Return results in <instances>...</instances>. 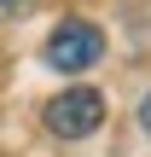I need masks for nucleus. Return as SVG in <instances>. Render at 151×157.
I'll use <instances>...</instances> for the list:
<instances>
[{"instance_id": "f03ea898", "label": "nucleus", "mask_w": 151, "mask_h": 157, "mask_svg": "<svg viewBox=\"0 0 151 157\" xmlns=\"http://www.w3.org/2000/svg\"><path fill=\"white\" fill-rule=\"evenodd\" d=\"M41 122H47V134H58V140H87V134H99V122H105V93H99V87H64V93H52V99L41 105Z\"/></svg>"}, {"instance_id": "f257e3e1", "label": "nucleus", "mask_w": 151, "mask_h": 157, "mask_svg": "<svg viewBox=\"0 0 151 157\" xmlns=\"http://www.w3.org/2000/svg\"><path fill=\"white\" fill-rule=\"evenodd\" d=\"M41 58H47V70H58V76H87V70L105 58V29L87 23V17H64V23L47 35Z\"/></svg>"}, {"instance_id": "20e7f679", "label": "nucleus", "mask_w": 151, "mask_h": 157, "mask_svg": "<svg viewBox=\"0 0 151 157\" xmlns=\"http://www.w3.org/2000/svg\"><path fill=\"white\" fill-rule=\"evenodd\" d=\"M23 6H35V0H0V12H23Z\"/></svg>"}, {"instance_id": "7ed1b4c3", "label": "nucleus", "mask_w": 151, "mask_h": 157, "mask_svg": "<svg viewBox=\"0 0 151 157\" xmlns=\"http://www.w3.org/2000/svg\"><path fill=\"white\" fill-rule=\"evenodd\" d=\"M140 128H145V134H151V93H145V99H140Z\"/></svg>"}]
</instances>
